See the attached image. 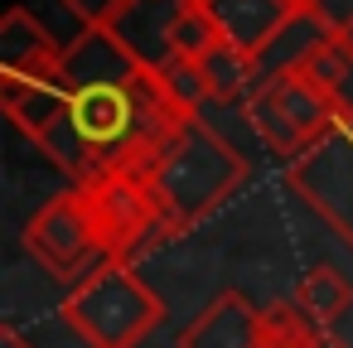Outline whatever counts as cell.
I'll list each match as a JSON object with an SVG mask.
<instances>
[{
  "label": "cell",
  "mask_w": 353,
  "mask_h": 348,
  "mask_svg": "<svg viewBox=\"0 0 353 348\" xmlns=\"http://www.w3.org/2000/svg\"><path fill=\"white\" fill-rule=\"evenodd\" d=\"M63 141L59 170L73 184L107 170H145L170 141L179 116L155 88V73L136 68L102 30H83L63 59Z\"/></svg>",
  "instance_id": "1"
},
{
  "label": "cell",
  "mask_w": 353,
  "mask_h": 348,
  "mask_svg": "<svg viewBox=\"0 0 353 348\" xmlns=\"http://www.w3.org/2000/svg\"><path fill=\"white\" fill-rule=\"evenodd\" d=\"M252 165L237 145H228L203 116L179 121L170 131V141L155 150V160L145 165V184L160 203L165 232L179 237L194 223H203L208 213H218L242 184H247Z\"/></svg>",
  "instance_id": "2"
},
{
  "label": "cell",
  "mask_w": 353,
  "mask_h": 348,
  "mask_svg": "<svg viewBox=\"0 0 353 348\" xmlns=\"http://www.w3.org/2000/svg\"><path fill=\"white\" fill-rule=\"evenodd\" d=\"M59 314L88 348H141L165 319V300L126 261H97L78 285H68Z\"/></svg>",
  "instance_id": "3"
},
{
  "label": "cell",
  "mask_w": 353,
  "mask_h": 348,
  "mask_svg": "<svg viewBox=\"0 0 353 348\" xmlns=\"http://www.w3.org/2000/svg\"><path fill=\"white\" fill-rule=\"evenodd\" d=\"M73 194H78L107 261L131 266L145 247L170 237L165 218H160V203L145 184V170H107V174H92L83 184H73Z\"/></svg>",
  "instance_id": "4"
},
{
  "label": "cell",
  "mask_w": 353,
  "mask_h": 348,
  "mask_svg": "<svg viewBox=\"0 0 353 348\" xmlns=\"http://www.w3.org/2000/svg\"><path fill=\"white\" fill-rule=\"evenodd\" d=\"M242 112H247L256 141H261L271 155H285V165L300 160L305 150H314L324 136H334V131L343 126L334 97H329L310 73H285V78H276V83H261L256 97H252Z\"/></svg>",
  "instance_id": "5"
},
{
  "label": "cell",
  "mask_w": 353,
  "mask_h": 348,
  "mask_svg": "<svg viewBox=\"0 0 353 348\" xmlns=\"http://www.w3.org/2000/svg\"><path fill=\"white\" fill-rule=\"evenodd\" d=\"M20 242L39 261V271H49L54 280H68V285H78L97 261H107L102 247H97V232H92V223H88V213H83V203H78L73 189L54 194L30 218L25 232H20Z\"/></svg>",
  "instance_id": "6"
},
{
  "label": "cell",
  "mask_w": 353,
  "mask_h": 348,
  "mask_svg": "<svg viewBox=\"0 0 353 348\" xmlns=\"http://www.w3.org/2000/svg\"><path fill=\"white\" fill-rule=\"evenodd\" d=\"M285 184L310 203L343 247H353V131L339 126L314 150L285 165Z\"/></svg>",
  "instance_id": "7"
},
{
  "label": "cell",
  "mask_w": 353,
  "mask_h": 348,
  "mask_svg": "<svg viewBox=\"0 0 353 348\" xmlns=\"http://www.w3.org/2000/svg\"><path fill=\"white\" fill-rule=\"evenodd\" d=\"M184 6H189V0H126V10H121L102 34H107L136 68L160 73L170 59H179L174 34H179Z\"/></svg>",
  "instance_id": "8"
},
{
  "label": "cell",
  "mask_w": 353,
  "mask_h": 348,
  "mask_svg": "<svg viewBox=\"0 0 353 348\" xmlns=\"http://www.w3.org/2000/svg\"><path fill=\"white\" fill-rule=\"evenodd\" d=\"M0 112L10 116V126L39 155L59 160V141H63V83L59 78H0Z\"/></svg>",
  "instance_id": "9"
},
{
  "label": "cell",
  "mask_w": 353,
  "mask_h": 348,
  "mask_svg": "<svg viewBox=\"0 0 353 348\" xmlns=\"http://www.w3.org/2000/svg\"><path fill=\"white\" fill-rule=\"evenodd\" d=\"M63 59L68 44H59L34 10L10 6L0 15V78H59Z\"/></svg>",
  "instance_id": "10"
},
{
  "label": "cell",
  "mask_w": 353,
  "mask_h": 348,
  "mask_svg": "<svg viewBox=\"0 0 353 348\" xmlns=\"http://www.w3.org/2000/svg\"><path fill=\"white\" fill-rule=\"evenodd\" d=\"M179 348H261V305L242 290H218L179 329Z\"/></svg>",
  "instance_id": "11"
},
{
  "label": "cell",
  "mask_w": 353,
  "mask_h": 348,
  "mask_svg": "<svg viewBox=\"0 0 353 348\" xmlns=\"http://www.w3.org/2000/svg\"><path fill=\"white\" fill-rule=\"evenodd\" d=\"M208 15L218 20L223 39L237 44L242 54H261L295 15L300 6L295 0H203Z\"/></svg>",
  "instance_id": "12"
},
{
  "label": "cell",
  "mask_w": 353,
  "mask_h": 348,
  "mask_svg": "<svg viewBox=\"0 0 353 348\" xmlns=\"http://www.w3.org/2000/svg\"><path fill=\"white\" fill-rule=\"evenodd\" d=\"M334 34H339V30H334L324 15L300 10V15H295L261 54H252V59H256V78H261V83H276V78H285V73H300Z\"/></svg>",
  "instance_id": "13"
},
{
  "label": "cell",
  "mask_w": 353,
  "mask_h": 348,
  "mask_svg": "<svg viewBox=\"0 0 353 348\" xmlns=\"http://www.w3.org/2000/svg\"><path fill=\"white\" fill-rule=\"evenodd\" d=\"M199 68H203L208 97L223 102V107H232V102L247 107V102L256 97V88H261V78H256V59L242 54L237 44H228V39H218L208 54H199Z\"/></svg>",
  "instance_id": "14"
},
{
  "label": "cell",
  "mask_w": 353,
  "mask_h": 348,
  "mask_svg": "<svg viewBox=\"0 0 353 348\" xmlns=\"http://www.w3.org/2000/svg\"><path fill=\"white\" fill-rule=\"evenodd\" d=\"M319 329H329L334 334V324L353 309V285L334 271V266H314V271H305L300 276V285H295V295H290Z\"/></svg>",
  "instance_id": "15"
},
{
  "label": "cell",
  "mask_w": 353,
  "mask_h": 348,
  "mask_svg": "<svg viewBox=\"0 0 353 348\" xmlns=\"http://www.w3.org/2000/svg\"><path fill=\"white\" fill-rule=\"evenodd\" d=\"M155 88H160V97L170 102V112H174L179 121H194V116L203 112V102H213L199 59H170V63L155 73Z\"/></svg>",
  "instance_id": "16"
},
{
  "label": "cell",
  "mask_w": 353,
  "mask_h": 348,
  "mask_svg": "<svg viewBox=\"0 0 353 348\" xmlns=\"http://www.w3.org/2000/svg\"><path fill=\"white\" fill-rule=\"evenodd\" d=\"M319 329L295 300H271L261 305V348H319Z\"/></svg>",
  "instance_id": "17"
},
{
  "label": "cell",
  "mask_w": 353,
  "mask_h": 348,
  "mask_svg": "<svg viewBox=\"0 0 353 348\" xmlns=\"http://www.w3.org/2000/svg\"><path fill=\"white\" fill-rule=\"evenodd\" d=\"M59 6H63L83 30H107V25L126 10V0H59Z\"/></svg>",
  "instance_id": "18"
},
{
  "label": "cell",
  "mask_w": 353,
  "mask_h": 348,
  "mask_svg": "<svg viewBox=\"0 0 353 348\" xmlns=\"http://www.w3.org/2000/svg\"><path fill=\"white\" fill-rule=\"evenodd\" d=\"M0 348H34V343H30L15 324H0Z\"/></svg>",
  "instance_id": "19"
},
{
  "label": "cell",
  "mask_w": 353,
  "mask_h": 348,
  "mask_svg": "<svg viewBox=\"0 0 353 348\" xmlns=\"http://www.w3.org/2000/svg\"><path fill=\"white\" fill-rule=\"evenodd\" d=\"M319 348H348V343H343L339 334H319Z\"/></svg>",
  "instance_id": "20"
},
{
  "label": "cell",
  "mask_w": 353,
  "mask_h": 348,
  "mask_svg": "<svg viewBox=\"0 0 353 348\" xmlns=\"http://www.w3.org/2000/svg\"><path fill=\"white\" fill-rule=\"evenodd\" d=\"M339 44H343V49H348V54H353V20H348V25H343V30H339Z\"/></svg>",
  "instance_id": "21"
}]
</instances>
